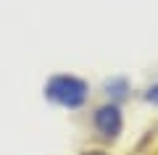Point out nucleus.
Wrapping results in <instances>:
<instances>
[{"label":"nucleus","mask_w":158,"mask_h":155,"mask_svg":"<svg viewBox=\"0 0 158 155\" xmlns=\"http://www.w3.org/2000/svg\"><path fill=\"white\" fill-rule=\"evenodd\" d=\"M87 95H90L87 82L74 74H56L45 84V97L61 108H69V111L82 108L87 103Z\"/></svg>","instance_id":"nucleus-1"},{"label":"nucleus","mask_w":158,"mask_h":155,"mask_svg":"<svg viewBox=\"0 0 158 155\" xmlns=\"http://www.w3.org/2000/svg\"><path fill=\"white\" fill-rule=\"evenodd\" d=\"M92 126H95V132L100 134L106 142L118 139V134L124 129V116H121L118 103H106V105L98 108V111L92 113Z\"/></svg>","instance_id":"nucleus-2"},{"label":"nucleus","mask_w":158,"mask_h":155,"mask_svg":"<svg viewBox=\"0 0 158 155\" xmlns=\"http://www.w3.org/2000/svg\"><path fill=\"white\" fill-rule=\"evenodd\" d=\"M106 92L113 95V97H124L127 95V79H111V82H106Z\"/></svg>","instance_id":"nucleus-3"},{"label":"nucleus","mask_w":158,"mask_h":155,"mask_svg":"<svg viewBox=\"0 0 158 155\" xmlns=\"http://www.w3.org/2000/svg\"><path fill=\"white\" fill-rule=\"evenodd\" d=\"M145 100H148V103H153V105H158V82L150 84V87L145 89Z\"/></svg>","instance_id":"nucleus-4"},{"label":"nucleus","mask_w":158,"mask_h":155,"mask_svg":"<svg viewBox=\"0 0 158 155\" xmlns=\"http://www.w3.org/2000/svg\"><path fill=\"white\" fill-rule=\"evenodd\" d=\"M85 155H106V153H85Z\"/></svg>","instance_id":"nucleus-5"}]
</instances>
